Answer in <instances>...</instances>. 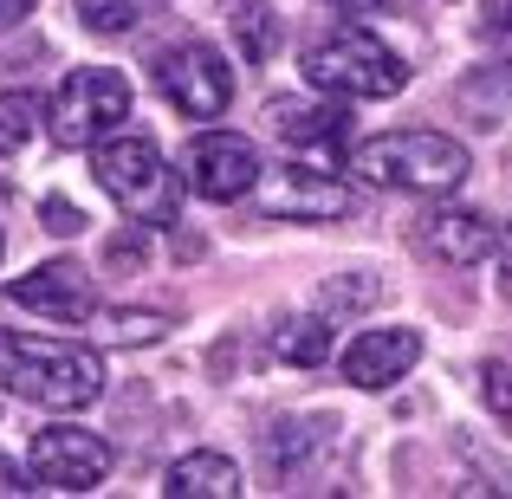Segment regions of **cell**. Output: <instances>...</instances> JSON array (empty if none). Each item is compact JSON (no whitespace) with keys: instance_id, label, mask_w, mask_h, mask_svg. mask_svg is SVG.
I'll list each match as a JSON object with an SVG mask.
<instances>
[{"instance_id":"6da1fadb","label":"cell","mask_w":512,"mask_h":499,"mask_svg":"<svg viewBox=\"0 0 512 499\" xmlns=\"http://www.w3.org/2000/svg\"><path fill=\"white\" fill-rule=\"evenodd\" d=\"M0 389L52 415H78L104 396V357L65 337H33L0 325Z\"/></svg>"},{"instance_id":"7a4b0ae2","label":"cell","mask_w":512,"mask_h":499,"mask_svg":"<svg viewBox=\"0 0 512 499\" xmlns=\"http://www.w3.org/2000/svg\"><path fill=\"white\" fill-rule=\"evenodd\" d=\"M350 175L370 188H409V195H448L467 182L474 156L448 130H383V137L350 143Z\"/></svg>"},{"instance_id":"3957f363","label":"cell","mask_w":512,"mask_h":499,"mask_svg":"<svg viewBox=\"0 0 512 499\" xmlns=\"http://www.w3.org/2000/svg\"><path fill=\"white\" fill-rule=\"evenodd\" d=\"M91 175L98 188L143 227H175V208H182V175L163 163L150 137L137 130H111V137L91 143Z\"/></svg>"},{"instance_id":"277c9868","label":"cell","mask_w":512,"mask_h":499,"mask_svg":"<svg viewBox=\"0 0 512 499\" xmlns=\"http://www.w3.org/2000/svg\"><path fill=\"white\" fill-rule=\"evenodd\" d=\"M305 85H318L325 98L344 104H376V98H396L409 85V65L370 33V26H331L305 46Z\"/></svg>"},{"instance_id":"5b68a950","label":"cell","mask_w":512,"mask_h":499,"mask_svg":"<svg viewBox=\"0 0 512 499\" xmlns=\"http://www.w3.org/2000/svg\"><path fill=\"white\" fill-rule=\"evenodd\" d=\"M130 117V78L111 65H85V72H65L59 91L46 104V130L59 150H91L98 137H111Z\"/></svg>"},{"instance_id":"8992f818","label":"cell","mask_w":512,"mask_h":499,"mask_svg":"<svg viewBox=\"0 0 512 499\" xmlns=\"http://www.w3.org/2000/svg\"><path fill=\"white\" fill-rule=\"evenodd\" d=\"M26 467L46 493H91L111 480V441L78 422H46L26 441Z\"/></svg>"},{"instance_id":"52a82bcc","label":"cell","mask_w":512,"mask_h":499,"mask_svg":"<svg viewBox=\"0 0 512 499\" xmlns=\"http://www.w3.org/2000/svg\"><path fill=\"white\" fill-rule=\"evenodd\" d=\"M260 150L240 130H201L182 150V188L201 201H247L260 188Z\"/></svg>"},{"instance_id":"ba28073f","label":"cell","mask_w":512,"mask_h":499,"mask_svg":"<svg viewBox=\"0 0 512 499\" xmlns=\"http://www.w3.org/2000/svg\"><path fill=\"white\" fill-rule=\"evenodd\" d=\"M156 85H163V98L188 124H214V117L234 104V72H227V59L208 39H188V46L163 52V59H156Z\"/></svg>"},{"instance_id":"9c48e42d","label":"cell","mask_w":512,"mask_h":499,"mask_svg":"<svg viewBox=\"0 0 512 499\" xmlns=\"http://www.w3.org/2000/svg\"><path fill=\"white\" fill-rule=\"evenodd\" d=\"M253 208L266 221H344L350 214V188L325 169H305V163H286L273 175H260L253 188Z\"/></svg>"},{"instance_id":"30bf717a","label":"cell","mask_w":512,"mask_h":499,"mask_svg":"<svg viewBox=\"0 0 512 499\" xmlns=\"http://www.w3.org/2000/svg\"><path fill=\"white\" fill-rule=\"evenodd\" d=\"M7 299L20 305V312H39L52 318V325H85L91 312H98V286H91V273L78 260H46L33 266L26 279H13Z\"/></svg>"},{"instance_id":"8fae6325","label":"cell","mask_w":512,"mask_h":499,"mask_svg":"<svg viewBox=\"0 0 512 499\" xmlns=\"http://www.w3.org/2000/svg\"><path fill=\"white\" fill-rule=\"evenodd\" d=\"M422 363V331H409V325H376V331H357L344 344V357H338V370H344V383L350 389H389V383H402V376Z\"/></svg>"},{"instance_id":"7c38bea8","label":"cell","mask_w":512,"mask_h":499,"mask_svg":"<svg viewBox=\"0 0 512 499\" xmlns=\"http://www.w3.org/2000/svg\"><path fill=\"white\" fill-rule=\"evenodd\" d=\"M415 247L435 266H480L487 253H500V234H493L487 214L474 208H428L415 221Z\"/></svg>"},{"instance_id":"4fadbf2b","label":"cell","mask_w":512,"mask_h":499,"mask_svg":"<svg viewBox=\"0 0 512 499\" xmlns=\"http://www.w3.org/2000/svg\"><path fill=\"white\" fill-rule=\"evenodd\" d=\"M350 117L338 104H299V98H273L266 104V130H273L286 150H325V156H350Z\"/></svg>"},{"instance_id":"5bb4252c","label":"cell","mask_w":512,"mask_h":499,"mask_svg":"<svg viewBox=\"0 0 512 499\" xmlns=\"http://www.w3.org/2000/svg\"><path fill=\"white\" fill-rule=\"evenodd\" d=\"M163 493L169 499H234V493H247V480H240V467L227 461V454L195 448L163 474Z\"/></svg>"},{"instance_id":"9a60e30c","label":"cell","mask_w":512,"mask_h":499,"mask_svg":"<svg viewBox=\"0 0 512 499\" xmlns=\"http://www.w3.org/2000/svg\"><path fill=\"white\" fill-rule=\"evenodd\" d=\"M266 448H273V480L305 474V467L331 448V415H286V422L273 428V441H266Z\"/></svg>"},{"instance_id":"2e32d148","label":"cell","mask_w":512,"mask_h":499,"mask_svg":"<svg viewBox=\"0 0 512 499\" xmlns=\"http://www.w3.org/2000/svg\"><path fill=\"white\" fill-rule=\"evenodd\" d=\"M221 20H227V33H234V46H240V59H247V65H266L279 52V13H273V0H221Z\"/></svg>"},{"instance_id":"e0dca14e","label":"cell","mask_w":512,"mask_h":499,"mask_svg":"<svg viewBox=\"0 0 512 499\" xmlns=\"http://www.w3.org/2000/svg\"><path fill=\"white\" fill-rule=\"evenodd\" d=\"M273 357L279 363H299V370H318L331 357V318L325 312H305V318H286L273 331Z\"/></svg>"},{"instance_id":"ac0fdd59","label":"cell","mask_w":512,"mask_h":499,"mask_svg":"<svg viewBox=\"0 0 512 499\" xmlns=\"http://www.w3.org/2000/svg\"><path fill=\"white\" fill-rule=\"evenodd\" d=\"M46 124V104L33 91H0V156H20Z\"/></svg>"},{"instance_id":"d6986e66","label":"cell","mask_w":512,"mask_h":499,"mask_svg":"<svg viewBox=\"0 0 512 499\" xmlns=\"http://www.w3.org/2000/svg\"><path fill=\"white\" fill-rule=\"evenodd\" d=\"M376 299H383L376 273H344V279H325V292H318V312H325V318H344V312H370Z\"/></svg>"},{"instance_id":"ffe728a7","label":"cell","mask_w":512,"mask_h":499,"mask_svg":"<svg viewBox=\"0 0 512 499\" xmlns=\"http://www.w3.org/2000/svg\"><path fill=\"white\" fill-rule=\"evenodd\" d=\"M137 7L143 0H72V13L78 20H85V33H130V26H137Z\"/></svg>"},{"instance_id":"44dd1931","label":"cell","mask_w":512,"mask_h":499,"mask_svg":"<svg viewBox=\"0 0 512 499\" xmlns=\"http://www.w3.org/2000/svg\"><path fill=\"white\" fill-rule=\"evenodd\" d=\"M480 402L493 409V422L512 428V363H500V357L480 363Z\"/></svg>"},{"instance_id":"7402d4cb","label":"cell","mask_w":512,"mask_h":499,"mask_svg":"<svg viewBox=\"0 0 512 499\" xmlns=\"http://www.w3.org/2000/svg\"><path fill=\"white\" fill-rule=\"evenodd\" d=\"M163 331H169L163 312H124V318H111V337H117V344H150V337H163Z\"/></svg>"},{"instance_id":"603a6c76","label":"cell","mask_w":512,"mask_h":499,"mask_svg":"<svg viewBox=\"0 0 512 499\" xmlns=\"http://www.w3.org/2000/svg\"><path fill=\"white\" fill-rule=\"evenodd\" d=\"M39 221H46V234H59V240L85 234V208H72L65 195H46V201H39Z\"/></svg>"},{"instance_id":"cb8c5ba5","label":"cell","mask_w":512,"mask_h":499,"mask_svg":"<svg viewBox=\"0 0 512 499\" xmlns=\"http://www.w3.org/2000/svg\"><path fill=\"white\" fill-rule=\"evenodd\" d=\"M480 33H487V39L512 33V0H480Z\"/></svg>"},{"instance_id":"d4e9b609","label":"cell","mask_w":512,"mask_h":499,"mask_svg":"<svg viewBox=\"0 0 512 499\" xmlns=\"http://www.w3.org/2000/svg\"><path fill=\"white\" fill-rule=\"evenodd\" d=\"M7 493H39V480H33V467H20V461L0 454V499H7Z\"/></svg>"},{"instance_id":"484cf974","label":"cell","mask_w":512,"mask_h":499,"mask_svg":"<svg viewBox=\"0 0 512 499\" xmlns=\"http://www.w3.org/2000/svg\"><path fill=\"white\" fill-rule=\"evenodd\" d=\"M26 13H33V0H0V33H7V26H20Z\"/></svg>"},{"instance_id":"4316f807","label":"cell","mask_w":512,"mask_h":499,"mask_svg":"<svg viewBox=\"0 0 512 499\" xmlns=\"http://www.w3.org/2000/svg\"><path fill=\"white\" fill-rule=\"evenodd\" d=\"M500 279L512 286V221H506V234H500Z\"/></svg>"},{"instance_id":"83f0119b","label":"cell","mask_w":512,"mask_h":499,"mask_svg":"<svg viewBox=\"0 0 512 499\" xmlns=\"http://www.w3.org/2000/svg\"><path fill=\"white\" fill-rule=\"evenodd\" d=\"M338 7H350V20H357V13H383L389 0H338Z\"/></svg>"},{"instance_id":"f1b7e54d","label":"cell","mask_w":512,"mask_h":499,"mask_svg":"<svg viewBox=\"0 0 512 499\" xmlns=\"http://www.w3.org/2000/svg\"><path fill=\"white\" fill-rule=\"evenodd\" d=\"M0 253H7V240H0Z\"/></svg>"}]
</instances>
